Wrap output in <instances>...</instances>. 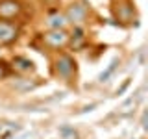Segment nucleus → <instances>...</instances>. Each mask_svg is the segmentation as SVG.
<instances>
[{
	"label": "nucleus",
	"instance_id": "f257e3e1",
	"mask_svg": "<svg viewBox=\"0 0 148 139\" xmlns=\"http://www.w3.org/2000/svg\"><path fill=\"white\" fill-rule=\"evenodd\" d=\"M54 69H56V74L63 80H71L76 72V61L71 58L69 54H59V58L56 59L54 63Z\"/></svg>",
	"mask_w": 148,
	"mask_h": 139
},
{
	"label": "nucleus",
	"instance_id": "f03ea898",
	"mask_svg": "<svg viewBox=\"0 0 148 139\" xmlns=\"http://www.w3.org/2000/svg\"><path fill=\"white\" fill-rule=\"evenodd\" d=\"M87 15H89V9H87L85 4H82V2H74V4H71V6H69L65 19H67V22L71 21L72 24L82 26L83 22L87 21Z\"/></svg>",
	"mask_w": 148,
	"mask_h": 139
},
{
	"label": "nucleus",
	"instance_id": "7ed1b4c3",
	"mask_svg": "<svg viewBox=\"0 0 148 139\" xmlns=\"http://www.w3.org/2000/svg\"><path fill=\"white\" fill-rule=\"evenodd\" d=\"M22 4L18 0H0V21H11L21 15Z\"/></svg>",
	"mask_w": 148,
	"mask_h": 139
},
{
	"label": "nucleus",
	"instance_id": "20e7f679",
	"mask_svg": "<svg viewBox=\"0 0 148 139\" xmlns=\"http://www.w3.org/2000/svg\"><path fill=\"white\" fill-rule=\"evenodd\" d=\"M17 37H18V28L13 22L0 21V46L11 45Z\"/></svg>",
	"mask_w": 148,
	"mask_h": 139
},
{
	"label": "nucleus",
	"instance_id": "39448f33",
	"mask_svg": "<svg viewBox=\"0 0 148 139\" xmlns=\"http://www.w3.org/2000/svg\"><path fill=\"white\" fill-rule=\"evenodd\" d=\"M43 39H45V43L48 46H52V48H59V46L67 45L69 35H67L65 30H50L48 34H45Z\"/></svg>",
	"mask_w": 148,
	"mask_h": 139
},
{
	"label": "nucleus",
	"instance_id": "423d86ee",
	"mask_svg": "<svg viewBox=\"0 0 148 139\" xmlns=\"http://www.w3.org/2000/svg\"><path fill=\"white\" fill-rule=\"evenodd\" d=\"M46 24H48L50 30H63L65 24H67V19H65L63 13L54 11V13L48 15V19H46Z\"/></svg>",
	"mask_w": 148,
	"mask_h": 139
},
{
	"label": "nucleus",
	"instance_id": "0eeeda50",
	"mask_svg": "<svg viewBox=\"0 0 148 139\" xmlns=\"http://www.w3.org/2000/svg\"><path fill=\"white\" fill-rule=\"evenodd\" d=\"M13 69L18 71V72H28V71L34 69V63H32L30 59H26V58H15L13 59Z\"/></svg>",
	"mask_w": 148,
	"mask_h": 139
},
{
	"label": "nucleus",
	"instance_id": "6e6552de",
	"mask_svg": "<svg viewBox=\"0 0 148 139\" xmlns=\"http://www.w3.org/2000/svg\"><path fill=\"white\" fill-rule=\"evenodd\" d=\"M117 15L120 21H130L132 19V6L130 4H120L117 8Z\"/></svg>",
	"mask_w": 148,
	"mask_h": 139
},
{
	"label": "nucleus",
	"instance_id": "1a4fd4ad",
	"mask_svg": "<svg viewBox=\"0 0 148 139\" xmlns=\"http://www.w3.org/2000/svg\"><path fill=\"white\" fill-rule=\"evenodd\" d=\"M71 39H72V45L76 46V48H80V46H82V43L85 41V37H83V30H82L80 26H76V30H74V34H72Z\"/></svg>",
	"mask_w": 148,
	"mask_h": 139
},
{
	"label": "nucleus",
	"instance_id": "9d476101",
	"mask_svg": "<svg viewBox=\"0 0 148 139\" xmlns=\"http://www.w3.org/2000/svg\"><path fill=\"white\" fill-rule=\"evenodd\" d=\"M8 74H9V65H8V61L0 59V80H2V78H6Z\"/></svg>",
	"mask_w": 148,
	"mask_h": 139
},
{
	"label": "nucleus",
	"instance_id": "9b49d317",
	"mask_svg": "<svg viewBox=\"0 0 148 139\" xmlns=\"http://www.w3.org/2000/svg\"><path fill=\"white\" fill-rule=\"evenodd\" d=\"M115 67H117V59H115V61H113V63H111L109 67H108V71L100 74V80H102V82H104V80H108V76H109V74H111V72L115 71Z\"/></svg>",
	"mask_w": 148,
	"mask_h": 139
}]
</instances>
